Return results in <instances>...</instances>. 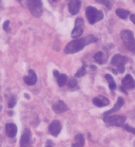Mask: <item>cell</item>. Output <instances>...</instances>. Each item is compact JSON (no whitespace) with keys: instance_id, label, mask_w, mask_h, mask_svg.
I'll return each instance as SVG.
<instances>
[{"instance_id":"cell-7","label":"cell","mask_w":135,"mask_h":147,"mask_svg":"<svg viewBox=\"0 0 135 147\" xmlns=\"http://www.w3.org/2000/svg\"><path fill=\"white\" fill-rule=\"evenodd\" d=\"M83 27H85L83 19V18H77L75 21V28L73 29L72 33H71V36L76 38V39H77L78 37H80V35H83Z\"/></svg>"},{"instance_id":"cell-14","label":"cell","mask_w":135,"mask_h":147,"mask_svg":"<svg viewBox=\"0 0 135 147\" xmlns=\"http://www.w3.org/2000/svg\"><path fill=\"white\" fill-rule=\"evenodd\" d=\"M5 132L9 138H14L17 134V126L14 123H7L5 125Z\"/></svg>"},{"instance_id":"cell-23","label":"cell","mask_w":135,"mask_h":147,"mask_svg":"<svg viewBox=\"0 0 135 147\" xmlns=\"http://www.w3.org/2000/svg\"><path fill=\"white\" fill-rule=\"evenodd\" d=\"M85 74H86V65H83V67L79 69L78 72L75 74V77H81V76H83Z\"/></svg>"},{"instance_id":"cell-12","label":"cell","mask_w":135,"mask_h":147,"mask_svg":"<svg viewBox=\"0 0 135 147\" xmlns=\"http://www.w3.org/2000/svg\"><path fill=\"white\" fill-rule=\"evenodd\" d=\"M23 80H24V83H26V85H29V86H33V85H35V84L37 83L36 73H35L33 70H29V75H28V76H24Z\"/></svg>"},{"instance_id":"cell-22","label":"cell","mask_w":135,"mask_h":147,"mask_svg":"<svg viewBox=\"0 0 135 147\" xmlns=\"http://www.w3.org/2000/svg\"><path fill=\"white\" fill-rule=\"evenodd\" d=\"M75 142L77 144H80L81 146H83V145H85V138H83V134H76L75 136Z\"/></svg>"},{"instance_id":"cell-24","label":"cell","mask_w":135,"mask_h":147,"mask_svg":"<svg viewBox=\"0 0 135 147\" xmlns=\"http://www.w3.org/2000/svg\"><path fill=\"white\" fill-rule=\"evenodd\" d=\"M96 2H98V3H100V4H103V5H105L108 9L111 7V1H110V0H96Z\"/></svg>"},{"instance_id":"cell-17","label":"cell","mask_w":135,"mask_h":147,"mask_svg":"<svg viewBox=\"0 0 135 147\" xmlns=\"http://www.w3.org/2000/svg\"><path fill=\"white\" fill-rule=\"evenodd\" d=\"M116 15L119 17V18H122V19H127V17L129 15H131L130 12L128 10H124V9H117L116 10Z\"/></svg>"},{"instance_id":"cell-15","label":"cell","mask_w":135,"mask_h":147,"mask_svg":"<svg viewBox=\"0 0 135 147\" xmlns=\"http://www.w3.org/2000/svg\"><path fill=\"white\" fill-rule=\"evenodd\" d=\"M31 141V131L29 129H26L23 131L22 136H21V139H20V146L21 147H26L28 144L30 143Z\"/></svg>"},{"instance_id":"cell-4","label":"cell","mask_w":135,"mask_h":147,"mask_svg":"<svg viewBox=\"0 0 135 147\" xmlns=\"http://www.w3.org/2000/svg\"><path fill=\"white\" fill-rule=\"evenodd\" d=\"M103 122H105L108 126H124L126 122L125 115H107L103 117Z\"/></svg>"},{"instance_id":"cell-32","label":"cell","mask_w":135,"mask_h":147,"mask_svg":"<svg viewBox=\"0 0 135 147\" xmlns=\"http://www.w3.org/2000/svg\"><path fill=\"white\" fill-rule=\"evenodd\" d=\"M18 1H21V0H18Z\"/></svg>"},{"instance_id":"cell-18","label":"cell","mask_w":135,"mask_h":147,"mask_svg":"<svg viewBox=\"0 0 135 147\" xmlns=\"http://www.w3.org/2000/svg\"><path fill=\"white\" fill-rule=\"evenodd\" d=\"M105 80H107V82H108V84H109V87L111 90H115L116 89V84L115 82H114V80H113L112 75H110V74H105Z\"/></svg>"},{"instance_id":"cell-16","label":"cell","mask_w":135,"mask_h":147,"mask_svg":"<svg viewBox=\"0 0 135 147\" xmlns=\"http://www.w3.org/2000/svg\"><path fill=\"white\" fill-rule=\"evenodd\" d=\"M93 104L97 106V107H105V106H108L110 104L109 100L105 98L103 96H97L93 98Z\"/></svg>"},{"instance_id":"cell-25","label":"cell","mask_w":135,"mask_h":147,"mask_svg":"<svg viewBox=\"0 0 135 147\" xmlns=\"http://www.w3.org/2000/svg\"><path fill=\"white\" fill-rule=\"evenodd\" d=\"M15 105H16V98H15V97H12V98L9 100V108H13Z\"/></svg>"},{"instance_id":"cell-21","label":"cell","mask_w":135,"mask_h":147,"mask_svg":"<svg viewBox=\"0 0 135 147\" xmlns=\"http://www.w3.org/2000/svg\"><path fill=\"white\" fill-rule=\"evenodd\" d=\"M94 59L98 63V64H103V53L102 52H97L94 55Z\"/></svg>"},{"instance_id":"cell-28","label":"cell","mask_w":135,"mask_h":147,"mask_svg":"<svg viewBox=\"0 0 135 147\" xmlns=\"http://www.w3.org/2000/svg\"><path fill=\"white\" fill-rule=\"evenodd\" d=\"M53 74H54V76L56 77V78H57L58 76H59V72H58L57 70H54V71H53Z\"/></svg>"},{"instance_id":"cell-20","label":"cell","mask_w":135,"mask_h":147,"mask_svg":"<svg viewBox=\"0 0 135 147\" xmlns=\"http://www.w3.org/2000/svg\"><path fill=\"white\" fill-rule=\"evenodd\" d=\"M68 86H69V88L71 89V90H75V89H77V88H78V83H77L76 78H71V80L68 82Z\"/></svg>"},{"instance_id":"cell-11","label":"cell","mask_w":135,"mask_h":147,"mask_svg":"<svg viewBox=\"0 0 135 147\" xmlns=\"http://www.w3.org/2000/svg\"><path fill=\"white\" fill-rule=\"evenodd\" d=\"M122 87L125 88V89H133V88H135V80L130 74H128V75H126L124 77V80H122Z\"/></svg>"},{"instance_id":"cell-8","label":"cell","mask_w":135,"mask_h":147,"mask_svg":"<svg viewBox=\"0 0 135 147\" xmlns=\"http://www.w3.org/2000/svg\"><path fill=\"white\" fill-rule=\"evenodd\" d=\"M61 128H62V125L60 123L59 121H53L52 123L49 125V131L50 134L54 136V137H57L58 134H60V131H61Z\"/></svg>"},{"instance_id":"cell-31","label":"cell","mask_w":135,"mask_h":147,"mask_svg":"<svg viewBox=\"0 0 135 147\" xmlns=\"http://www.w3.org/2000/svg\"><path fill=\"white\" fill-rule=\"evenodd\" d=\"M52 1H57V0H52Z\"/></svg>"},{"instance_id":"cell-30","label":"cell","mask_w":135,"mask_h":147,"mask_svg":"<svg viewBox=\"0 0 135 147\" xmlns=\"http://www.w3.org/2000/svg\"><path fill=\"white\" fill-rule=\"evenodd\" d=\"M46 147H52V143H51V142H48V144H46Z\"/></svg>"},{"instance_id":"cell-13","label":"cell","mask_w":135,"mask_h":147,"mask_svg":"<svg viewBox=\"0 0 135 147\" xmlns=\"http://www.w3.org/2000/svg\"><path fill=\"white\" fill-rule=\"evenodd\" d=\"M124 104H125V100H124V98H122V97H118V100H117L116 104L114 105V107H113L112 109H110L109 111L105 112V117H107V115H111V114L114 113V112H117V111H118L119 109L124 106Z\"/></svg>"},{"instance_id":"cell-26","label":"cell","mask_w":135,"mask_h":147,"mask_svg":"<svg viewBox=\"0 0 135 147\" xmlns=\"http://www.w3.org/2000/svg\"><path fill=\"white\" fill-rule=\"evenodd\" d=\"M9 26H10V21H9V20L4 21V24H3V30L4 31H9Z\"/></svg>"},{"instance_id":"cell-5","label":"cell","mask_w":135,"mask_h":147,"mask_svg":"<svg viewBox=\"0 0 135 147\" xmlns=\"http://www.w3.org/2000/svg\"><path fill=\"white\" fill-rule=\"evenodd\" d=\"M28 7L35 17H39L42 14V2L41 0H28Z\"/></svg>"},{"instance_id":"cell-9","label":"cell","mask_w":135,"mask_h":147,"mask_svg":"<svg viewBox=\"0 0 135 147\" xmlns=\"http://www.w3.org/2000/svg\"><path fill=\"white\" fill-rule=\"evenodd\" d=\"M80 5H81V2H80L79 0H70L69 4H68L69 12L72 14V15H76V14L79 12Z\"/></svg>"},{"instance_id":"cell-3","label":"cell","mask_w":135,"mask_h":147,"mask_svg":"<svg viewBox=\"0 0 135 147\" xmlns=\"http://www.w3.org/2000/svg\"><path fill=\"white\" fill-rule=\"evenodd\" d=\"M86 15L87 18L89 20V22L91 24H96L97 21L101 20L103 18V14H102L101 11H98L97 9L93 7H88L86 9Z\"/></svg>"},{"instance_id":"cell-6","label":"cell","mask_w":135,"mask_h":147,"mask_svg":"<svg viewBox=\"0 0 135 147\" xmlns=\"http://www.w3.org/2000/svg\"><path fill=\"white\" fill-rule=\"evenodd\" d=\"M127 63V57L122 56L120 54H116L112 57L111 59V64L113 66H115L117 69H118L119 73H122L125 71V64Z\"/></svg>"},{"instance_id":"cell-29","label":"cell","mask_w":135,"mask_h":147,"mask_svg":"<svg viewBox=\"0 0 135 147\" xmlns=\"http://www.w3.org/2000/svg\"><path fill=\"white\" fill-rule=\"evenodd\" d=\"M72 147H83V146H81L80 144H77V143H74L72 145Z\"/></svg>"},{"instance_id":"cell-10","label":"cell","mask_w":135,"mask_h":147,"mask_svg":"<svg viewBox=\"0 0 135 147\" xmlns=\"http://www.w3.org/2000/svg\"><path fill=\"white\" fill-rule=\"evenodd\" d=\"M68 109H69L68 106H66V103L62 102V100H58V102H56V103L53 105V111L55 113H62V112L66 111Z\"/></svg>"},{"instance_id":"cell-27","label":"cell","mask_w":135,"mask_h":147,"mask_svg":"<svg viewBox=\"0 0 135 147\" xmlns=\"http://www.w3.org/2000/svg\"><path fill=\"white\" fill-rule=\"evenodd\" d=\"M130 19H131L132 22L135 24V15L134 14H131V15H130Z\"/></svg>"},{"instance_id":"cell-19","label":"cell","mask_w":135,"mask_h":147,"mask_svg":"<svg viewBox=\"0 0 135 147\" xmlns=\"http://www.w3.org/2000/svg\"><path fill=\"white\" fill-rule=\"evenodd\" d=\"M66 82H68V76L66 74H59V76L57 77V83L60 87H63L66 84Z\"/></svg>"},{"instance_id":"cell-2","label":"cell","mask_w":135,"mask_h":147,"mask_svg":"<svg viewBox=\"0 0 135 147\" xmlns=\"http://www.w3.org/2000/svg\"><path fill=\"white\" fill-rule=\"evenodd\" d=\"M120 37L122 39V42L126 46V48L132 53H135V38L131 31L124 30L120 32Z\"/></svg>"},{"instance_id":"cell-1","label":"cell","mask_w":135,"mask_h":147,"mask_svg":"<svg viewBox=\"0 0 135 147\" xmlns=\"http://www.w3.org/2000/svg\"><path fill=\"white\" fill-rule=\"evenodd\" d=\"M96 41H97V38L95 36H93V35H89V36L85 37V38H77V39L72 40L71 42L66 45V47L64 48V52L66 54L77 53L80 50H83L87 45L93 44V42H96Z\"/></svg>"}]
</instances>
